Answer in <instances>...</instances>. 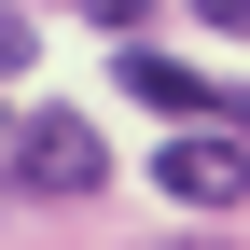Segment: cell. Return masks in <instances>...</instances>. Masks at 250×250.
<instances>
[{
    "mask_svg": "<svg viewBox=\"0 0 250 250\" xmlns=\"http://www.w3.org/2000/svg\"><path fill=\"white\" fill-rule=\"evenodd\" d=\"M208 28H250V0H208Z\"/></svg>",
    "mask_w": 250,
    "mask_h": 250,
    "instance_id": "obj_4",
    "label": "cell"
},
{
    "mask_svg": "<svg viewBox=\"0 0 250 250\" xmlns=\"http://www.w3.org/2000/svg\"><path fill=\"white\" fill-rule=\"evenodd\" d=\"M153 181H167L181 208H236V195H250V125H208V139H167V153H153Z\"/></svg>",
    "mask_w": 250,
    "mask_h": 250,
    "instance_id": "obj_2",
    "label": "cell"
},
{
    "mask_svg": "<svg viewBox=\"0 0 250 250\" xmlns=\"http://www.w3.org/2000/svg\"><path fill=\"white\" fill-rule=\"evenodd\" d=\"M70 14H83V28H111V42H139V28H153V0H70Z\"/></svg>",
    "mask_w": 250,
    "mask_h": 250,
    "instance_id": "obj_3",
    "label": "cell"
},
{
    "mask_svg": "<svg viewBox=\"0 0 250 250\" xmlns=\"http://www.w3.org/2000/svg\"><path fill=\"white\" fill-rule=\"evenodd\" d=\"M14 181H28V195H56V208H83V195L111 181V153H98V125H83V111H28Z\"/></svg>",
    "mask_w": 250,
    "mask_h": 250,
    "instance_id": "obj_1",
    "label": "cell"
}]
</instances>
